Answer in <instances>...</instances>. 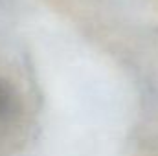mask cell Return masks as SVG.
I'll return each instance as SVG.
<instances>
[{
    "mask_svg": "<svg viewBox=\"0 0 158 156\" xmlns=\"http://www.w3.org/2000/svg\"><path fill=\"white\" fill-rule=\"evenodd\" d=\"M19 107L20 101L15 86L9 81L0 77V123L13 119L19 112Z\"/></svg>",
    "mask_w": 158,
    "mask_h": 156,
    "instance_id": "6da1fadb",
    "label": "cell"
}]
</instances>
